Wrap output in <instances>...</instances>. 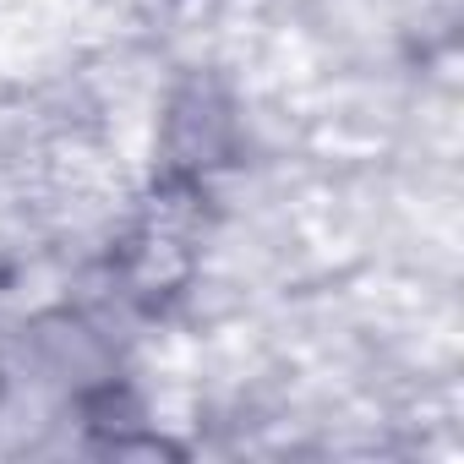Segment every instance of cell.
<instances>
[{"label":"cell","mask_w":464,"mask_h":464,"mask_svg":"<svg viewBox=\"0 0 464 464\" xmlns=\"http://www.w3.org/2000/svg\"><path fill=\"white\" fill-rule=\"evenodd\" d=\"M236 153H241V104L218 82H191L169 99L164 142H159V164L169 186L197 191L236 164Z\"/></svg>","instance_id":"6da1fadb"}]
</instances>
